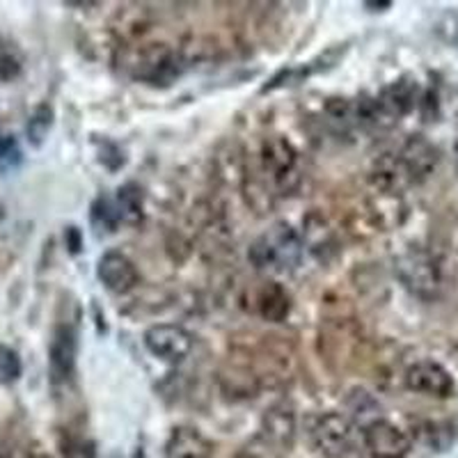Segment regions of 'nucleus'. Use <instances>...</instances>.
Segmentation results:
<instances>
[{
  "mask_svg": "<svg viewBox=\"0 0 458 458\" xmlns=\"http://www.w3.org/2000/svg\"><path fill=\"white\" fill-rule=\"evenodd\" d=\"M301 236L289 223H276L264 234L257 236L255 243L248 250V259L259 273H292L302 259Z\"/></svg>",
  "mask_w": 458,
  "mask_h": 458,
  "instance_id": "1",
  "label": "nucleus"
},
{
  "mask_svg": "<svg viewBox=\"0 0 458 458\" xmlns=\"http://www.w3.org/2000/svg\"><path fill=\"white\" fill-rule=\"evenodd\" d=\"M396 277L412 296L422 301H436L443 293L445 271L433 252L424 248H411L394 261Z\"/></svg>",
  "mask_w": 458,
  "mask_h": 458,
  "instance_id": "2",
  "label": "nucleus"
},
{
  "mask_svg": "<svg viewBox=\"0 0 458 458\" xmlns=\"http://www.w3.org/2000/svg\"><path fill=\"white\" fill-rule=\"evenodd\" d=\"M259 174L271 186L273 195H292L301 183L298 151L280 136L266 138L259 149Z\"/></svg>",
  "mask_w": 458,
  "mask_h": 458,
  "instance_id": "3",
  "label": "nucleus"
},
{
  "mask_svg": "<svg viewBox=\"0 0 458 458\" xmlns=\"http://www.w3.org/2000/svg\"><path fill=\"white\" fill-rule=\"evenodd\" d=\"M312 443L323 456L349 458L358 447V427L342 412H323L310 427Z\"/></svg>",
  "mask_w": 458,
  "mask_h": 458,
  "instance_id": "4",
  "label": "nucleus"
},
{
  "mask_svg": "<svg viewBox=\"0 0 458 458\" xmlns=\"http://www.w3.org/2000/svg\"><path fill=\"white\" fill-rule=\"evenodd\" d=\"M147 351L167 365H179L193 351V337L177 323H157L142 335Z\"/></svg>",
  "mask_w": 458,
  "mask_h": 458,
  "instance_id": "5",
  "label": "nucleus"
},
{
  "mask_svg": "<svg viewBox=\"0 0 458 458\" xmlns=\"http://www.w3.org/2000/svg\"><path fill=\"white\" fill-rule=\"evenodd\" d=\"M362 447L371 458H406L411 454L412 443L406 431L396 424L387 422L383 417L362 427Z\"/></svg>",
  "mask_w": 458,
  "mask_h": 458,
  "instance_id": "6",
  "label": "nucleus"
},
{
  "mask_svg": "<svg viewBox=\"0 0 458 458\" xmlns=\"http://www.w3.org/2000/svg\"><path fill=\"white\" fill-rule=\"evenodd\" d=\"M79 358V335L69 323H57L48 344V374L53 386L69 383L76 371Z\"/></svg>",
  "mask_w": 458,
  "mask_h": 458,
  "instance_id": "7",
  "label": "nucleus"
},
{
  "mask_svg": "<svg viewBox=\"0 0 458 458\" xmlns=\"http://www.w3.org/2000/svg\"><path fill=\"white\" fill-rule=\"evenodd\" d=\"M394 158L406 183H420L436 172L440 163V151L424 136H411Z\"/></svg>",
  "mask_w": 458,
  "mask_h": 458,
  "instance_id": "8",
  "label": "nucleus"
},
{
  "mask_svg": "<svg viewBox=\"0 0 458 458\" xmlns=\"http://www.w3.org/2000/svg\"><path fill=\"white\" fill-rule=\"evenodd\" d=\"M406 387L415 394L449 399L454 394V376L436 360H420L406 371Z\"/></svg>",
  "mask_w": 458,
  "mask_h": 458,
  "instance_id": "9",
  "label": "nucleus"
},
{
  "mask_svg": "<svg viewBox=\"0 0 458 458\" xmlns=\"http://www.w3.org/2000/svg\"><path fill=\"white\" fill-rule=\"evenodd\" d=\"M97 276H99L101 284L117 296H124L140 284V273H138L136 264L124 252L117 250H108L101 255L99 264H97Z\"/></svg>",
  "mask_w": 458,
  "mask_h": 458,
  "instance_id": "10",
  "label": "nucleus"
},
{
  "mask_svg": "<svg viewBox=\"0 0 458 458\" xmlns=\"http://www.w3.org/2000/svg\"><path fill=\"white\" fill-rule=\"evenodd\" d=\"M417 83L412 79H399L392 85H387L383 92L374 99L376 110H378V120L380 126H390L394 124L399 117L411 113L417 104Z\"/></svg>",
  "mask_w": 458,
  "mask_h": 458,
  "instance_id": "11",
  "label": "nucleus"
},
{
  "mask_svg": "<svg viewBox=\"0 0 458 458\" xmlns=\"http://www.w3.org/2000/svg\"><path fill=\"white\" fill-rule=\"evenodd\" d=\"M138 79L151 85H170L174 76H179V57L165 44H154L140 53L136 64Z\"/></svg>",
  "mask_w": 458,
  "mask_h": 458,
  "instance_id": "12",
  "label": "nucleus"
},
{
  "mask_svg": "<svg viewBox=\"0 0 458 458\" xmlns=\"http://www.w3.org/2000/svg\"><path fill=\"white\" fill-rule=\"evenodd\" d=\"M165 458H214V445L199 428L177 427L167 437Z\"/></svg>",
  "mask_w": 458,
  "mask_h": 458,
  "instance_id": "13",
  "label": "nucleus"
},
{
  "mask_svg": "<svg viewBox=\"0 0 458 458\" xmlns=\"http://www.w3.org/2000/svg\"><path fill=\"white\" fill-rule=\"evenodd\" d=\"M261 433H264L266 443H271L277 449H292L296 440V415L292 408L273 406L266 411L261 420Z\"/></svg>",
  "mask_w": 458,
  "mask_h": 458,
  "instance_id": "14",
  "label": "nucleus"
},
{
  "mask_svg": "<svg viewBox=\"0 0 458 458\" xmlns=\"http://www.w3.org/2000/svg\"><path fill=\"white\" fill-rule=\"evenodd\" d=\"M289 310H292L289 293L277 282H266L261 292L257 293V312L261 314V318L271 323H282L289 317Z\"/></svg>",
  "mask_w": 458,
  "mask_h": 458,
  "instance_id": "15",
  "label": "nucleus"
},
{
  "mask_svg": "<svg viewBox=\"0 0 458 458\" xmlns=\"http://www.w3.org/2000/svg\"><path fill=\"white\" fill-rule=\"evenodd\" d=\"M302 229H305V234L301 239L302 245L308 243V248L318 259H323L335 248L333 229L328 227V223L318 214H310L308 220H302Z\"/></svg>",
  "mask_w": 458,
  "mask_h": 458,
  "instance_id": "16",
  "label": "nucleus"
},
{
  "mask_svg": "<svg viewBox=\"0 0 458 458\" xmlns=\"http://www.w3.org/2000/svg\"><path fill=\"white\" fill-rule=\"evenodd\" d=\"M114 208L120 216V223L138 225L142 220V193L136 183H126L124 188L117 191L114 198Z\"/></svg>",
  "mask_w": 458,
  "mask_h": 458,
  "instance_id": "17",
  "label": "nucleus"
},
{
  "mask_svg": "<svg viewBox=\"0 0 458 458\" xmlns=\"http://www.w3.org/2000/svg\"><path fill=\"white\" fill-rule=\"evenodd\" d=\"M51 124H53L51 106L42 104L39 108L35 110V113L30 114V120H28V126H26L28 140H30L35 147L42 145L44 138H47V133H48V129H51Z\"/></svg>",
  "mask_w": 458,
  "mask_h": 458,
  "instance_id": "18",
  "label": "nucleus"
},
{
  "mask_svg": "<svg viewBox=\"0 0 458 458\" xmlns=\"http://www.w3.org/2000/svg\"><path fill=\"white\" fill-rule=\"evenodd\" d=\"M92 225L97 232H114L120 225V216L114 202L108 198H99L92 204Z\"/></svg>",
  "mask_w": 458,
  "mask_h": 458,
  "instance_id": "19",
  "label": "nucleus"
},
{
  "mask_svg": "<svg viewBox=\"0 0 458 458\" xmlns=\"http://www.w3.org/2000/svg\"><path fill=\"white\" fill-rule=\"evenodd\" d=\"M21 371L23 365L19 353L14 349H10V346H5V344H0V386H12V383H16Z\"/></svg>",
  "mask_w": 458,
  "mask_h": 458,
  "instance_id": "20",
  "label": "nucleus"
},
{
  "mask_svg": "<svg viewBox=\"0 0 458 458\" xmlns=\"http://www.w3.org/2000/svg\"><path fill=\"white\" fill-rule=\"evenodd\" d=\"M21 163V151L12 136H0V172H10Z\"/></svg>",
  "mask_w": 458,
  "mask_h": 458,
  "instance_id": "21",
  "label": "nucleus"
},
{
  "mask_svg": "<svg viewBox=\"0 0 458 458\" xmlns=\"http://www.w3.org/2000/svg\"><path fill=\"white\" fill-rule=\"evenodd\" d=\"M64 458H97V447L85 437H69L63 449Z\"/></svg>",
  "mask_w": 458,
  "mask_h": 458,
  "instance_id": "22",
  "label": "nucleus"
},
{
  "mask_svg": "<svg viewBox=\"0 0 458 458\" xmlns=\"http://www.w3.org/2000/svg\"><path fill=\"white\" fill-rule=\"evenodd\" d=\"M19 72H21V64H19V60H16L14 55H10V53H3L0 55V81H12L19 76Z\"/></svg>",
  "mask_w": 458,
  "mask_h": 458,
  "instance_id": "23",
  "label": "nucleus"
},
{
  "mask_svg": "<svg viewBox=\"0 0 458 458\" xmlns=\"http://www.w3.org/2000/svg\"><path fill=\"white\" fill-rule=\"evenodd\" d=\"M365 7H369L371 12H383V10H390L392 3H365Z\"/></svg>",
  "mask_w": 458,
  "mask_h": 458,
  "instance_id": "24",
  "label": "nucleus"
},
{
  "mask_svg": "<svg viewBox=\"0 0 458 458\" xmlns=\"http://www.w3.org/2000/svg\"><path fill=\"white\" fill-rule=\"evenodd\" d=\"M21 458H51V456H48V454H44V452H28L26 456H21Z\"/></svg>",
  "mask_w": 458,
  "mask_h": 458,
  "instance_id": "25",
  "label": "nucleus"
},
{
  "mask_svg": "<svg viewBox=\"0 0 458 458\" xmlns=\"http://www.w3.org/2000/svg\"><path fill=\"white\" fill-rule=\"evenodd\" d=\"M0 458H10V454H7L5 445H0Z\"/></svg>",
  "mask_w": 458,
  "mask_h": 458,
  "instance_id": "26",
  "label": "nucleus"
},
{
  "mask_svg": "<svg viewBox=\"0 0 458 458\" xmlns=\"http://www.w3.org/2000/svg\"><path fill=\"white\" fill-rule=\"evenodd\" d=\"M456 161H458V140H456Z\"/></svg>",
  "mask_w": 458,
  "mask_h": 458,
  "instance_id": "27",
  "label": "nucleus"
}]
</instances>
